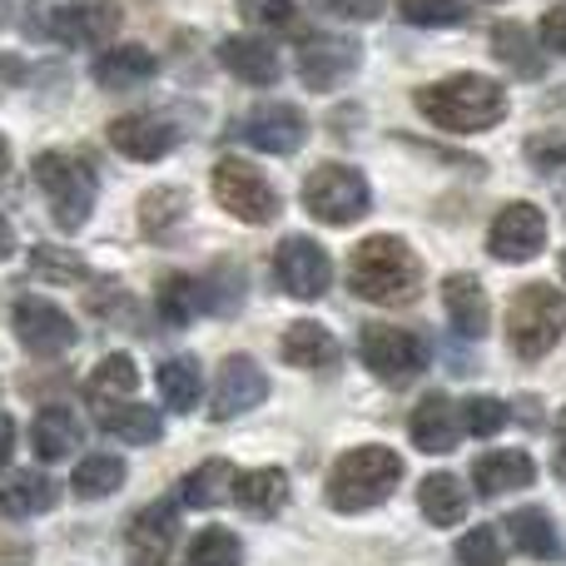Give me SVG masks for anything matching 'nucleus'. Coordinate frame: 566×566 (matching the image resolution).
<instances>
[{
    "label": "nucleus",
    "instance_id": "32",
    "mask_svg": "<svg viewBox=\"0 0 566 566\" xmlns=\"http://www.w3.org/2000/svg\"><path fill=\"white\" fill-rule=\"evenodd\" d=\"M224 492H234V468L219 458L199 462L185 482H179V507H195V512H209L224 502Z\"/></svg>",
    "mask_w": 566,
    "mask_h": 566
},
{
    "label": "nucleus",
    "instance_id": "31",
    "mask_svg": "<svg viewBox=\"0 0 566 566\" xmlns=\"http://www.w3.org/2000/svg\"><path fill=\"white\" fill-rule=\"evenodd\" d=\"M155 75V55L145 45H115L95 60V85L105 90H135Z\"/></svg>",
    "mask_w": 566,
    "mask_h": 566
},
{
    "label": "nucleus",
    "instance_id": "16",
    "mask_svg": "<svg viewBox=\"0 0 566 566\" xmlns=\"http://www.w3.org/2000/svg\"><path fill=\"white\" fill-rule=\"evenodd\" d=\"M109 145L125 159H135V165H159L179 145V129L165 115H119L109 125Z\"/></svg>",
    "mask_w": 566,
    "mask_h": 566
},
{
    "label": "nucleus",
    "instance_id": "46",
    "mask_svg": "<svg viewBox=\"0 0 566 566\" xmlns=\"http://www.w3.org/2000/svg\"><path fill=\"white\" fill-rule=\"evenodd\" d=\"M10 452H15V418H10V412H0V468L10 462Z\"/></svg>",
    "mask_w": 566,
    "mask_h": 566
},
{
    "label": "nucleus",
    "instance_id": "15",
    "mask_svg": "<svg viewBox=\"0 0 566 566\" xmlns=\"http://www.w3.org/2000/svg\"><path fill=\"white\" fill-rule=\"evenodd\" d=\"M269 398V378L249 353L219 363V382H214V422H234L244 412H254Z\"/></svg>",
    "mask_w": 566,
    "mask_h": 566
},
{
    "label": "nucleus",
    "instance_id": "33",
    "mask_svg": "<svg viewBox=\"0 0 566 566\" xmlns=\"http://www.w3.org/2000/svg\"><path fill=\"white\" fill-rule=\"evenodd\" d=\"M492 55H497L502 65H507L512 75H522V80H537L542 75V50H537V40H532L527 25L502 20V25L492 30Z\"/></svg>",
    "mask_w": 566,
    "mask_h": 566
},
{
    "label": "nucleus",
    "instance_id": "48",
    "mask_svg": "<svg viewBox=\"0 0 566 566\" xmlns=\"http://www.w3.org/2000/svg\"><path fill=\"white\" fill-rule=\"evenodd\" d=\"M10 254H15V229H10V219L0 214V264H6Z\"/></svg>",
    "mask_w": 566,
    "mask_h": 566
},
{
    "label": "nucleus",
    "instance_id": "49",
    "mask_svg": "<svg viewBox=\"0 0 566 566\" xmlns=\"http://www.w3.org/2000/svg\"><path fill=\"white\" fill-rule=\"evenodd\" d=\"M25 75V70H20V60H10V55H0V80H6V85H15V80Z\"/></svg>",
    "mask_w": 566,
    "mask_h": 566
},
{
    "label": "nucleus",
    "instance_id": "30",
    "mask_svg": "<svg viewBox=\"0 0 566 566\" xmlns=\"http://www.w3.org/2000/svg\"><path fill=\"white\" fill-rule=\"evenodd\" d=\"M159 402L169 412H195L199 408V392H205V378H199V358L189 353H175V358L159 363Z\"/></svg>",
    "mask_w": 566,
    "mask_h": 566
},
{
    "label": "nucleus",
    "instance_id": "5",
    "mask_svg": "<svg viewBox=\"0 0 566 566\" xmlns=\"http://www.w3.org/2000/svg\"><path fill=\"white\" fill-rule=\"evenodd\" d=\"M35 185H40L50 214H55V224L65 229V234H75V229L90 224V214H95V169H90L80 155H65V149L35 155Z\"/></svg>",
    "mask_w": 566,
    "mask_h": 566
},
{
    "label": "nucleus",
    "instance_id": "52",
    "mask_svg": "<svg viewBox=\"0 0 566 566\" xmlns=\"http://www.w3.org/2000/svg\"><path fill=\"white\" fill-rule=\"evenodd\" d=\"M562 279H566V254H562Z\"/></svg>",
    "mask_w": 566,
    "mask_h": 566
},
{
    "label": "nucleus",
    "instance_id": "13",
    "mask_svg": "<svg viewBox=\"0 0 566 566\" xmlns=\"http://www.w3.org/2000/svg\"><path fill=\"white\" fill-rule=\"evenodd\" d=\"M179 547V502H149L125 527V557L135 566H165Z\"/></svg>",
    "mask_w": 566,
    "mask_h": 566
},
{
    "label": "nucleus",
    "instance_id": "23",
    "mask_svg": "<svg viewBox=\"0 0 566 566\" xmlns=\"http://www.w3.org/2000/svg\"><path fill=\"white\" fill-rule=\"evenodd\" d=\"M279 353H283V363L289 368H333L338 363V338H333L323 323H313V318H298V323H289L283 328V343H279Z\"/></svg>",
    "mask_w": 566,
    "mask_h": 566
},
{
    "label": "nucleus",
    "instance_id": "50",
    "mask_svg": "<svg viewBox=\"0 0 566 566\" xmlns=\"http://www.w3.org/2000/svg\"><path fill=\"white\" fill-rule=\"evenodd\" d=\"M10 169V145H6V135H0V175Z\"/></svg>",
    "mask_w": 566,
    "mask_h": 566
},
{
    "label": "nucleus",
    "instance_id": "9",
    "mask_svg": "<svg viewBox=\"0 0 566 566\" xmlns=\"http://www.w3.org/2000/svg\"><path fill=\"white\" fill-rule=\"evenodd\" d=\"M10 323H15V338L30 358H65V353L80 343L75 318H70L65 308H55V303H45V298H15Z\"/></svg>",
    "mask_w": 566,
    "mask_h": 566
},
{
    "label": "nucleus",
    "instance_id": "39",
    "mask_svg": "<svg viewBox=\"0 0 566 566\" xmlns=\"http://www.w3.org/2000/svg\"><path fill=\"white\" fill-rule=\"evenodd\" d=\"M458 562L462 566H502L507 562V542H502L497 527H472L468 537L458 542Z\"/></svg>",
    "mask_w": 566,
    "mask_h": 566
},
{
    "label": "nucleus",
    "instance_id": "36",
    "mask_svg": "<svg viewBox=\"0 0 566 566\" xmlns=\"http://www.w3.org/2000/svg\"><path fill=\"white\" fill-rule=\"evenodd\" d=\"M189 566H244V542L229 527H205L189 542Z\"/></svg>",
    "mask_w": 566,
    "mask_h": 566
},
{
    "label": "nucleus",
    "instance_id": "25",
    "mask_svg": "<svg viewBox=\"0 0 566 566\" xmlns=\"http://www.w3.org/2000/svg\"><path fill=\"white\" fill-rule=\"evenodd\" d=\"M30 448L40 462H65L70 452H80V422L70 408H40L30 422Z\"/></svg>",
    "mask_w": 566,
    "mask_h": 566
},
{
    "label": "nucleus",
    "instance_id": "12",
    "mask_svg": "<svg viewBox=\"0 0 566 566\" xmlns=\"http://www.w3.org/2000/svg\"><path fill=\"white\" fill-rule=\"evenodd\" d=\"M542 249H547V214H542L537 205L517 199V205H507L497 219H492V229H488L492 259H502V264H527V259H537Z\"/></svg>",
    "mask_w": 566,
    "mask_h": 566
},
{
    "label": "nucleus",
    "instance_id": "53",
    "mask_svg": "<svg viewBox=\"0 0 566 566\" xmlns=\"http://www.w3.org/2000/svg\"><path fill=\"white\" fill-rule=\"evenodd\" d=\"M488 6H502V0H488Z\"/></svg>",
    "mask_w": 566,
    "mask_h": 566
},
{
    "label": "nucleus",
    "instance_id": "7",
    "mask_svg": "<svg viewBox=\"0 0 566 566\" xmlns=\"http://www.w3.org/2000/svg\"><path fill=\"white\" fill-rule=\"evenodd\" d=\"M373 205V189L363 179V169L353 165H318L303 179V209L318 224H358Z\"/></svg>",
    "mask_w": 566,
    "mask_h": 566
},
{
    "label": "nucleus",
    "instance_id": "17",
    "mask_svg": "<svg viewBox=\"0 0 566 566\" xmlns=\"http://www.w3.org/2000/svg\"><path fill=\"white\" fill-rule=\"evenodd\" d=\"M442 308H448V323L458 338H488L492 328V303L488 289H482L478 274H448L442 279Z\"/></svg>",
    "mask_w": 566,
    "mask_h": 566
},
{
    "label": "nucleus",
    "instance_id": "47",
    "mask_svg": "<svg viewBox=\"0 0 566 566\" xmlns=\"http://www.w3.org/2000/svg\"><path fill=\"white\" fill-rule=\"evenodd\" d=\"M557 478H566V408H562V418H557Z\"/></svg>",
    "mask_w": 566,
    "mask_h": 566
},
{
    "label": "nucleus",
    "instance_id": "44",
    "mask_svg": "<svg viewBox=\"0 0 566 566\" xmlns=\"http://www.w3.org/2000/svg\"><path fill=\"white\" fill-rule=\"evenodd\" d=\"M323 6H328L333 15H343V20H378L388 0H323Z\"/></svg>",
    "mask_w": 566,
    "mask_h": 566
},
{
    "label": "nucleus",
    "instance_id": "14",
    "mask_svg": "<svg viewBox=\"0 0 566 566\" xmlns=\"http://www.w3.org/2000/svg\"><path fill=\"white\" fill-rule=\"evenodd\" d=\"M363 60V45L348 35H308L298 45V80L308 90H318V95H328V90H338L343 80L358 70Z\"/></svg>",
    "mask_w": 566,
    "mask_h": 566
},
{
    "label": "nucleus",
    "instance_id": "4",
    "mask_svg": "<svg viewBox=\"0 0 566 566\" xmlns=\"http://www.w3.org/2000/svg\"><path fill=\"white\" fill-rule=\"evenodd\" d=\"M566 338V293L552 283H527L507 308V343L522 363L547 358Z\"/></svg>",
    "mask_w": 566,
    "mask_h": 566
},
{
    "label": "nucleus",
    "instance_id": "35",
    "mask_svg": "<svg viewBox=\"0 0 566 566\" xmlns=\"http://www.w3.org/2000/svg\"><path fill=\"white\" fill-rule=\"evenodd\" d=\"M199 303H205V289H199L195 279H185V274H169L155 289V308H159V318H165L169 328H185V323H195Z\"/></svg>",
    "mask_w": 566,
    "mask_h": 566
},
{
    "label": "nucleus",
    "instance_id": "11",
    "mask_svg": "<svg viewBox=\"0 0 566 566\" xmlns=\"http://www.w3.org/2000/svg\"><path fill=\"white\" fill-rule=\"evenodd\" d=\"M119 30L115 0H70V6L40 10V35L60 40V45H105Z\"/></svg>",
    "mask_w": 566,
    "mask_h": 566
},
{
    "label": "nucleus",
    "instance_id": "26",
    "mask_svg": "<svg viewBox=\"0 0 566 566\" xmlns=\"http://www.w3.org/2000/svg\"><path fill=\"white\" fill-rule=\"evenodd\" d=\"M185 214H189V195L179 185H155L139 199V229H145V239H155V244H169L175 229L185 224Z\"/></svg>",
    "mask_w": 566,
    "mask_h": 566
},
{
    "label": "nucleus",
    "instance_id": "1",
    "mask_svg": "<svg viewBox=\"0 0 566 566\" xmlns=\"http://www.w3.org/2000/svg\"><path fill=\"white\" fill-rule=\"evenodd\" d=\"M412 105L452 135H482V129L507 119V90L488 75H448L438 85H422Z\"/></svg>",
    "mask_w": 566,
    "mask_h": 566
},
{
    "label": "nucleus",
    "instance_id": "34",
    "mask_svg": "<svg viewBox=\"0 0 566 566\" xmlns=\"http://www.w3.org/2000/svg\"><path fill=\"white\" fill-rule=\"evenodd\" d=\"M119 488H125V462L109 458V452H90V458H80L75 472H70V492L85 502H99Z\"/></svg>",
    "mask_w": 566,
    "mask_h": 566
},
{
    "label": "nucleus",
    "instance_id": "3",
    "mask_svg": "<svg viewBox=\"0 0 566 566\" xmlns=\"http://www.w3.org/2000/svg\"><path fill=\"white\" fill-rule=\"evenodd\" d=\"M402 482V458L392 448H348L338 462L328 468V507L333 512H368L382 497H392V488Z\"/></svg>",
    "mask_w": 566,
    "mask_h": 566
},
{
    "label": "nucleus",
    "instance_id": "22",
    "mask_svg": "<svg viewBox=\"0 0 566 566\" xmlns=\"http://www.w3.org/2000/svg\"><path fill=\"white\" fill-rule=\"evenodd\" d=\"M219 65L234 80H244V85H279V75H283L279 50L264 35H229L219 45Z\"/></svg>",
    "mask_w": 566,
    "mask_h": 566
},
{
    "label": "nucleus",
    "instance_id": "21",
    "mask_svg": "<svg viewBox=\"0 0 566 566\" xmlns=\"http://www.w3.org/2000/svg\"><path fill=\"white\" fill-rule=\"evenodd\" d=\"M412 442H418L422 452H452L462 438V412L458 402L448 398V392H428V398L412 408V422H408Z\"/></svg>",
    "mask_w": 566,
    "mask_h": 566
},
{
    "label": "nucleus",
    "instance_id": "42",
    "mask_svg": "<svg viewBox=\"0 0 566 566\" xmlns=\"http://www.w3.org/2000/svg\"><path fill=\"white\" fill-rule=\"evenodd\" d=\"M239 15H244L249 25H264V30L298 25V6H293V0H239Z\"/></svg>",
    "mask_w": 566,
    "mask_h": 566
},
{
    "label": "nucleus",
    "instance_id": "18",
    "mask_svg": "<svg viewBox=\"0 0 566 566\" xmlns=\"http://www.w3.org/2000/svg\"><path fill=\"white\" fill-rule=\"evenodd\" d=\"M244 139L259 145L264 155H293L308 139V119H303L298 105H259L244 119Z\"/></svg>",
    "mask_w": 566,
    "mask_h": 566
},
{
    "label": "nucleus",
    "instance_id": "10",
    "mask_svg": "<svg viewBox=\"0 0 566 566\" xmlns=\"http://www.w3.org/2000/svg\"><path fill=\"white\" fill-rule=\"evenodd\" d=\"M274 279H279V289L289 293V298H303V303L323 298L328 283H333V259H328V249H323L318 239L289 234L274 249Z\"/></svg>",
    "mask_w": 566,
    "mask_h": 566
},
{
    "label": "nucleus",
    "instance_id": "40",
    "mask_svg": "<svg viewBox=\"0 0 566 566\" xmlns=\"http://www.w3.org/2000/svg\"><path fill=\"white\" fill-rule=\"evenodd\" d=\"M139 382V368L129 353H109V358H99L95 368V392H105V398H129Z\"/></svg>",
    "mask_w": 566,
    "mask_h": 566
},
{
    "label": "nucleus",
    "instance_id": "20",
    "mask_svg": "<svg viewBox=\"0 0 566 566\" xmlns=\"http://www.w3.org/2000/svg\"><path fill=\"white\" fill-rule=\"evenodd\" d=\"M90 408H95L99 428L115 432V438L129 442V448H149V442L165 438V422H159L155 408H139V402H115V398H105V392H90Z\"/></svg>",
    "mask_w": 566,
    "mask_h": 566
},
{
    "label": "nucleus",
    "instance_id": "6",
    "mask_svg": "<svg viewBox=\"0 0 566 566\" xmlns=\"http://www.w3.org/2000/svg\"><path fill=\"white\" fill-rule=\"evenodd\" d=\"M358 358L373 378L392 382V388H408V382L422 378V368H428L432 353L412 328H398V323H368V328L358 333Z\"/></svg>",
    "mask_w": 566,
    "mask_h": 566
},
{
    "label": "nucleus",
    "instance_id": "27",
    "mask_svg": "<svg viewBox=\"0 0 566 566\" xmlns=\"http://www.w3.org/2000/svg\"><path fill=\"white\" fill-rule=\"evenodd\" d=\"M507 537L517 542L527 557H537V562H562L566 557V547L557 537V522H552L542 507H517V512H512V517H507Z\"/></svg>",
    "mask_w": 566,
    "mask_h": 566
},
{
    "label": "nucleus",
    "instance_id": "29",
    "mask_svg": "<svg viewBox=\"0 0 566 566\" xmlns=\"http://www.w3.org/2000/svg\"><path fill=\"white\" fill-rule=\"evenodd\" d=\"M60 502V488L45 472H20L0 488V517H45Z\"/></svg>",
    "mask_w": 566,
    "mask_h": 566
},
{
    "label": "nucleus",
    "instance_id": "45",
    "mask_svg": "<svg viewBox=\"0 0 566 566\" xmlns=\"http://www.w3.org/2000/svg\"><path fill=\"white\" fill-rule=\"evenodd\" d=\"M542 45L566 55V6H552L547 15H542Z\"/></svg>",
    "mask_w": 566,
    "mask_h": 566
},
{
    "label": "nucleus",
    "instance_id": "8",
    "mask_svg": "<svg viewBox=\"0 0 566 566\" xmlns=\"http://www.w3.org/2000/svg\"><path fill=\"white\" fill-rule=\"evenodd\" d=\"M214 199L224 205V214H234L239 224H274L279 219V189L264 179V169H254L249 159L224 155L214 165Z\"/></svg>",
    "mask_w": 566,
    "mask_h": 566
},
{
    "label": "nucleus",
    "instance_id": "19",
    "mask_svg": "<svg viewBox=\"0 0 566 566\" xmlns=\"http://www.w3.org/2000/svg\"><path fill=\"white\" fill-rule=\"evenodd\" d=\"M537 482V462L527 458L522 448H502V452H482L472 462V488L482 497H507V492H522Z\"/></svg>",
    "mask_w": 566,
    "mask_h": 566
},
{
    "label": "nucleus",
    "instance_id": "41",
    "mask_svg": "<svg viewBox=\"0 0 566 566\" xmlns=\"http://www.w3.org/2000/svg\"><path fill=\"white\" fill-rule=\"evenodd\" d=\"M462 428H468L472 438H497V432L507 428V402H497V398H468V402H462Z\"/></svg>",
    "mask_w": 566,
    "mask_h": 566
},
{
    "label": "nucleus",
    "instance_id": "51",
    "mask_svg": "<svg viewBox=\"0 0 566 566\" xmlns=\"http://www.w3.org/2000/svg\"><path fill=\"white\" fill-rule=\"evenodd\" d=\"M6 20H10V0H0V25H6Z\"/></svg>",
    "mask_w": 566,
    "mask_h": 566
},
{
    "label": "nucleus",
    "instance_id": "2",
    "mask_svg": "<svg viewBox=\"0 0 566 566\" xmlns=\"http://www.w3.org/2000/svg\"><path fill=\"white\" fill-rule=\"evenodd\" d=\"M348 289L368 303H388V308L412 303L422 293V259L398 234H373L353 249Z\"/></svg>",
    "mask_w": 566,
    "mask_h": 566
},
{
    "label": "nucleus",
    "instance_id": "43",
    "mask_svg": "<svg viewBox=\"0 0 566 566\" xmlns=\"http://www.w3.org/2000/svg\"><path fill=\"white\" fill-rule=\"evenodd\" d=\"M527 159L542 169V175H557V169H566V139L562 135H532Z\"/></svg>",
    "mask_w": 566,
    "mask_h": 566
},
{
    "label": "nucleus",
    "instance_id": "37",
    "mask_svg": "<svg viewBox=\"0 0 566 566\" xmlns=\"http://www.w3.org/2000/svg\"><path fill=\"white\" fill-rule=\"evenodd\" d=\"M30 274L45 279V283H80L90 274L85 259L70 254V249H55V244H35L30 249Z\"/></svg>",
    "mask_w": 566,
    "mask_h": 566
},
{
    "label": "nucleus",
    "instance_id": "28",
    "mask_svg": "<svg viewBox=\"0 0 566 566\" xmlns=\"http://www.w3.org/2000/svg\"><path fill=\"white\" fill-rule=\"evenodd\" d=\"M418 507L432 527H458V522L468 517L472 502H468V488H462L452 472H432V478H422V488H418Z\"/></svg>",
    "mask_w": 566,
    "mask_h": 566
},
{
    "label": "nucleus",
    "instance_id": "38",
    "mask_svg": "<svg viewBox=\"0 0 566 566\" xmlns=\"http://www.w3.org/2000/svg\"><path fill=\"white\" fill-rule=\"evenodd\" d=\"M398 15L422 30H448L468 20V0H398Z\"/></svg>",
    "mask_w": 566,
    "mask_h": 566
},
{
    "label": "nucleus",
    "instance_id": "24",
    "mask_svg": "<svg viewBox=\"0 0 566 566\" xmlns=\"http://www.w3.org/2000/svg\"><path fill=\"white\" fill-rule=\"evenodd\" d=\"M234 502L249 517H279L289 507V472L279 468H254L234 478Z\"/></svg>",
    "mask_w": 566,
    "mask_h": 566
}]
</instances>
